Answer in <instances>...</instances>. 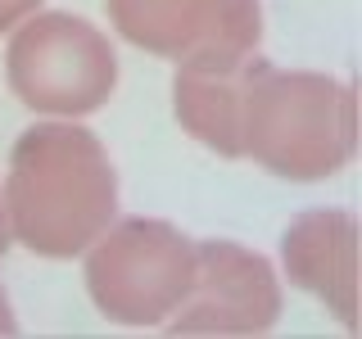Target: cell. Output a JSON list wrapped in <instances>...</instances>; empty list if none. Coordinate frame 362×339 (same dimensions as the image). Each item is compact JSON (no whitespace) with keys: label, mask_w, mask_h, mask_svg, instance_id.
<instances>
[{"label":"cell","mask_w":362,"mask_h":339,"mask_svg":"<svg viewBox=\"0 0 362 339\" xmlns=\"http://www.w3.org/2000/svg\"><path fill=\"white\" fill-rule=\"evenodd\" d=\"M195 276V244L173 222L127 218L90 240L86 290L118 326H163Z\"/></svg>","instance_id":"3"},{"label":"cell","mask_w":362,"mask_h":339,"mask_svg":"<svg viewBox=\"0 0 362 339\" xmlns=\"http://www.w3.org/2000/svg\"><path fill=\"white\" fill-rule=\"evenodd\" d=\"M118 213V172L95 131L73 122H37L9 154L5 218L9 235L41 258L90 249Z\"/></svg>","instance_id":"1"},{"label":"cell","mask_w":362,"mask_h":339,"mask_svg":"<svg viewBox=\"0 0 362 339\" xmlns=\"http://www.w3.org/2000/svg\"><path fill=\"white\" fill-rule=\"evenodd\" d=\"M0 335H18V316H14V308H9L5 285H0Z\"/></svg>","instance_id":"9"},{"label":"cell","mask_w":362,"mask_h":339,"mask_svg":"<svg viewBox=\"0 0 362 339\" xmlns=\"http://www.w3.org/2000/svg\"><path fill=\"white\" fill-rule=\"evenodd\" d=\"M41 0H0V32H9L14 23H23L28 14H37Z\"/></svg>","instance_id":"8"},{"label":"cell","mask_w":362,"mask_h":339,"mask_svg":"<svg viewBox=\"0 0 362 339\" xmlns=\"http://www.w3.org/2000/svg\"><path fill=\"white\" fill-rule=\"evenodd\" d=\"M109 23L136 50L177 64H231L258 50V0H105Z\"/></svg>","instance_id":"5"},{"label":"cell","mask_w":362,"mask_h":339,"mask_svg":"<svg viewBox=\"0 0 362 339\" xmlns=\"http://www.w3.org/2000/svg\"><path fill=\"white\" fill-rule=\"evenodd\" d=\"M9 90L37 113L82 118L109 105L118 86V54L95 23L50 9L28 14L5 50Z\"/></svg>","instance_id":"4"},{"label":"cell","mask_w":362,"mask_h":339,"mask_svg":"<svg viewBox=\"0 0 362 339\" xmlns=\"http://www.w3.org/2000/svg\"><path fill=\"white\" fill-rule=\"evenodd\" d=\"M9 240H14V235H9V218H5V199H0V254H5V249H9Z\"/></svg>","instance_id":"10"},{"label":"cell","mask_w":362,"mask_h":339,"mask_svg":"<svg viewBox=\"0 0 362 339\" xmlns=\"http://www.w3.org/2000/svg\"><path fill=\"white\" fill-rule=\"evenodd\" d=\"M281 316V280L263 254L231 240L195 244V276L168 316L173 335H263Z\"/></svg>","instance_id":"6"},{"label":"cell","mask_w":362,"mask_h":339,"mask_svg":"<svg viewBox=\"0 0 362 339\" xmlns=\"http://www.w3.org/2000/svg\"><path fill=\"white\" fill-rule=\"evenodd\" d=\"M240 158L272 177L326 181L358 154V95L326 73H281L254 54L240 100Z\"/></svg>","instance_id":"2"},{"label":"cell","mask_w":362,"mask_h":339,"mask_svg":"<svg viewBox=\"0 0 362 339\" xmlns=\"http://www.w3.org/2000/svg\"><path fill=\"white\" fill-rule=\"evenodd\" d=\"M286 276L335 312L344 331L358 326V218L349 208H313L290 222L286 240Z\"/></svg>","instance_id":"7"}]
</instances>
